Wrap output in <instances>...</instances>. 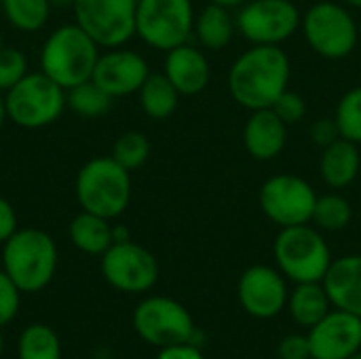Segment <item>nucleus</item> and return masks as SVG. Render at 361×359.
I'll list each match as a JSON object with an SVG mask.
<instances>
[{
    "instance_id": "obj_1",
    "label": "nucleus",
    "mask_w": 361,
    "mask_h": 359,
    "mask_svg": "<svg viewBox=\"0 0 361 359\" xmlns=\"http://www.w3.org/2000/svg\"><path fill=\"white\" fill-rule=\"evenodd\" d=\"M292 61L281 44H252L228 70L231 97L245 110L273 108L290 87Z\"/></svg>"
},
{
    "instance_id": "obj_2",
    "label": "nucleus",
    "mask_w": 361,
    "mask_h": 359,
    "mask_svg": "<svg viewBox=\"0 0 361 359\" xmlns=\"http://www.w3.org/2000/svg\"><path fill=\"white\" fill-rule=\"evenodd\" d=\"M2 271L19 292L44 290L57 269L55 241L40 229L15 231L2 248Z\"/></svg>"
},
{
    "instance_id": "obj_3",
    "label": "nucleus",
    "mask_w": 361,
    "mask_h": 359,
    "mask_svg": "<svg viewBox=\"0 0 361 359\" xmlns=\"http://www.w3.org/2000/svg\"><path fill=\"white\" fill-rule=\"evenodd\" d=\"M97 49L99 44L78 23L61 25L47 38L40 53V68L51 80L68 91L91 80L99 59Z\"/></svg>"
},
{
    "instance_id": "obj_4",
    "label": "nucleus",
    "mask_w": 361,
    "mask_h": 359,
    "mask_svg": "<svg viewBox=\"0 0 361 359\" xmlns=\"http://www.w3.org/2000/svg\"><path fill=\"white\" fill-rule=\"evenodd\" d=\"M300 32L311 51L330 61L349 57L361 38L351 8L336 0H319L311 4L302 13Z\"/></svg>"
},
{
    "instance_id": "obj_5",
    "label": "nucleus",
    "mask_w": 361,
    "mask_h": 359,
    "mask_svg": "<svg viewBox=\"0 0 361 359\" xmlns=\"http://www.w3.org/2000/svg\"><path fill=\"white\" fill-rule=\"evenodd\" d=\"M273 256L283 277L294 284L324 281L332 264L330 245L311 222L281 229L273 243Z\"/></svg>"
},
{
    "instance_id": "obj_6",
    "label": "nucleus",
    "mask_w": 361,
    "mask_h": 359,
    "mask_svg": "<svg viewBox=\"0 0 361 359\" xmlns=\"http://www.w3.org/2000/svg\"><path fill=\"white\" fill-rule=\"evenodd\" d=\"M131 171L112 157L91 159L76 176V199L82 212L106 220L118 218L131 201Z\"/></svg>"
},
{
    "instance_id": "obj_7",
    "label": "nucleus",
    "mask_w": 361,
    "mask_h": 359,
    "mask_svg": "<svg viewBox=\"0 0 361 359\" xmlns=\"http://www.w3.org/2000/svg\"><path fill=\"white\" fill-rule=\"evenodd\" d=\"M192 0H137L135 34L157 51H171L192 38Z\"/></svg>"
},
{
    "instance_id": "obj_8",
    "label": "nucleus",
    "mask_w": 361,
    "mask_h": 359,
    "mask_svg": "<svg viewBox=\"0 0 361 359\" xmlns=\"http://www.w3.org/2000/svg\"><path fill=\"white\" fill-rule=\"evenodd\" d=\"M6 116L23 127L38 129L57 121L66 108V89L51 80L44 72L25 74L4 97Z\"/></svg>"
},
{
    "instance_id": "obj_9",
    "label": "nucleus",
    "mask_w": 361,
    "mask_h": 359,
    "mask_svg": "<svg viewBox=\"0 0 361 359\" xmlns=\"http://www.w3.org/2000/svg\"><path fill=\"white\" fill-rule=\"evenodd\" d=\"M235 19L250 44H283L300 30L302 13L294 0H247Z\"/></svg>"
},
{
    "instance_id": "obj_10",
    "label": "nucleus",
    "mask_w": 361,
    "mask_h": 359,
    "mask_svg": "<svg viewBox=\"0 0 361 359\" xmlns=\"http://www.w3.org/2000/svg\"><path fill=\"white\" fill-rule=\"evenodd\" d=\"M315 188L300 176L277 174L271 176L258 193L262 214L279 229L309 224L317 203Z\"/></svg>"
},
{
    "instance_id": "obj_11",
    "label": "nucleus",
    "mask_w": 361,
    "mask_h": 359,
    "mask_svg": "<svg viewBox=\"0 0 361 359\" xmlns=\"http://www.w3.org/2000/svg\"><path fill=\"white\" fill-rule=\"evenodd\" d=\"M133 328L142 341L154 347L188 343L195 336V322L188 309L169 296H150L133 311Z\"/></svg>"
},
{
    "instance_id": "obj_12",
    "label": "nucleus",
    "mask_w": 361,
    "mask_h": 359,
    "mask_svg": "<svg viewBox=\"0 0 361 359\" xmlns=\"http://www.w3.org/2000/svg\"><path fill=\"white\" fill-rule=\"evenodd\" d=\"M76 23L106 49L123 47L135 36L137 0H74Z\"/></svg>"
},
{
    "instance_id": "obj_13",
    "label": "nucleus",
    "mask_w": 361,
    "mask_h": 359,
    "mask_svg": "<svg viewBox=\"0 0 361 359\" xmlns=\"http://www.w3.org/2000/svg\"><path fill=\"white\" fill-rule=\"evenodd\" d=\"M102 275L121 292L142 294L157 284L159 262L140 243L116 241L102 254Z\"/></svg>"
},
{
    "instance_id": "obj_14",
    "label": "nucleus",
    "mask_w": 361,
    "mask_h": 359,
    "mask_svg": "<svg viewBox=\"0 0 361 359\" xmlns=\"http://www.w3.org/2000/svg\"><path fill=\"white\" fill-rule=\"evenodd\" d=\"M237 296L247 315L256 320H273L288 305L290 292L279 269L269 264H254L239 277Z\"/></svg>"
},
{
    "instance_id": "obj_15",
    "label": "nucleus",
    "mask_w": 361,
    "mask_h": 359,
    "mask_svg": "<svg viewBox=\"0 0 361 359\" xmlns=\"http://www.w3.org/2000/svg\"><path fill=\"white\" fill-rule=\"evenodd\" d=\"M311 359H349L361 351V317L347 311H330L309 328Z\"/></svg>"
},
{
    "instance_id": "obj_16",
    "label": "nucleus",
    "mask_w": 361,
    "mask_h": 359,
    "mask_svg": "<svg viewBox=\"0 0 361 359\" xmlns=\"http://www.w3.org/2000/svg\"><path fill=\"white\" fill-rule=\"evenodd\" d=\"M148 74V61L140 53L116 47L99 55L91 80L102 87L110 97H125L137 93Z\"/></svg>"
},
{
    "instance_id": "obj_17",
    "label": "nucleus",
    "mask_w": 361,
    "mask_h": 359,
    "mask_svg": "<svg viewBox=\"0 0 361 359\" xmlns=\"http://www.w3.org/2000/svg\"><path fill=\"white\" fill-rule=\"evenodd\" d=\"M163 74L180 95H199L212 80V63L201 47L184 42L165 55Z\"/></svg>"
},
{
    "instance_id": "obj_18",
    "label": "nucleus",
    "mask_w": 361,
    "mask_h": 359,
    "mask_svg": "<svg viewBox=\"0 0 361 359\" xmlns=\"http://www.w3.org/2000/svg\"><path fill=\"white\" fill-rule=\"evenodd\" d=\"M288 144V125L275 114L273 108L252 110L243 127V146L256 161L277 159Z\"/></svg>"
},
{
    "instance_id": "obj_19",
    "label": "nucleus",
    "mask_w": 361,
    "mask_h": 359,
    "mask_svg": "<svg viewBox=\"0 0 361 359\" xmlns=\"http://www.w3.org/2000/svg\"><path fill=\"white\" fill-rule=\"evenodd\" d=\"M322 284L332 307L361 317V254L332 260Z\"/></svg>"
},
{
    "instance_id": "obj_20",
    "label": "nucleus",
    "mask_w": 361,
    "mask_h": 359,
    "mask_svg": "<svg viewBox=\"0 0 361 359\" xmlns=\"http://www.w3.org/2000/svg\"><path fill=\"white\" fill-rule=\"evenodd\" d=\"M319 176L326 186L341 190L351 186L361 176L360 144H353L345 138L322 148L319 157Z\"/></svg>"
},
{
    "instance_id": "obj_21",
    "label": "nucleus",
    "mask_w": 361,
    "mask_h": 359,
    "mask_svg": "<svg viewBox=\"0 0 361 359\" xmlns=\"http://www.w3.org/2000/svg\"><path fill=\"white\" fill-rule=\"evenodd\" d=\"M237 34V19L231 15V8L220 4H205L195 17L192 36L205 51L226 49Z\"/></svg>"
},
{
    "instance_id": "obj_22",
    "label": "nucleus",
    "mask_w": 361,
    "mask_h": 359,
    "mask_svg": "<svg viewBox=\"0 0 361 359\" xmlns=\"http://www.w3.org/2000/svg\"><path fill=\"white\" fill-rule=\"evenodd\" d=\"M288 307L292 320L302 328H313L330 313V298L322 281L296 284L288 296Z\"/></svg>"
},
{
    "instance_id": "obj_23",
    "label": "nucleus",
    "mask_w": 361,
    "mask_h": 359,
    "mask_svg": "<svg viewBox=\"0 0 361 359\" xmlns=\"http://www.w3.org/2000/svg\"><path fill=\"white\" fill-rule=\"evenodd\" d=\"M70 239L80 252L93 256H102L114 243L112 226L108 224V220L89 212L78 214L70 222Z\"/></svg>"
},
{
    "instance_id": "obj_24",
    "label": "nucleus",
    "mask_w": 361,
    "mask_h": 359,
    "mask_svg": "<svg viewBox=\"0 0 361 359\" xmlns=\"http://www.w3.org/2000/svg\"><path fill=\"white\" fill-rule=\"evenodd\" d=\"M137 93L144 114L154 121L169 118L180 102L178 89L171 85V80L165 74H148V78L144 80Z\"/></svg>"
},
{
    "instance_id": "obj_25",
    "label": "nucleus",
    "mask_w": 361,
    "mask_h": 359,
    "mask_svg": "<svg viewBox=\"0 0 361 359\" xmlns=\"http://www.w3.org/2000/svg\"><path fill=\"white\" fill-rule=\"evenodd\" d=\"M351 220H353V207L347 197H343L341 193H328L317 197L311 222L319 231L336 233L347 229Z\"/></svg>"
},
{
    "instance_id": "obj_26",
    "label": "nucleus",
    "mask_w": 361,
    "mask_h": 359,
    "mask_svg": "<svg viewBox=\"0 0 361 359\" xmlns=\"http://www.w3.org/2000/svg\"><path fill=\"white\" fill-rule=\"evenodd\" d=\"M17 353L19 359H61V343L53 328L32 324L21 332Z\"/></svg>"
},
{
    "instance_id": "obj_27",
    "label": "nucleus",
    "mask_w": 361,
    "mask_h": 359,
    "mask_svg": "<svg viewBox=\"0 0 361 359\" xmlns=\"http://www.w3.org/2000/svg\"><path fill=\"white\" fill-rule=\"evenodd\" d=\"M4 17L11 25L23 32H36L40 30L51 11L49 0H2Z\"/></svg>"
},
{
    "instance_id": "obj_28",
    "label": "nucleus",
    "mask_w": 361,
    "mask_h": 359,
    "mask_svg": "<svg viewBox=\"0 0 361 359\" xmlns=\"http://www.w3.org/2000/svg\"><path fill=\"white\" fill-rule=\"evenodd\" d=\"M112 99L102 87H97L93 80H85L66 93V106L74 110L80 116H99L110 110Z\"/></svg>"
},
{
    "instance_id": "obj_29",
    "label": "nucleus",
    "mask_w": 361,
    "mask_h": 359,
    "mask_svg": "<svg viewBox=\"0 0 361 359\" xmlns=\"http://www.w3.org/2000/svg\"><path fill=\"white\" fill-rule=\"evenodd\" d=\"M334 121L341 129V138L361 146V85L351 87L338 99Z\"/></svg>"
},
{
    "instance_id": "obj_30",
    "label": "nucleus",
    "mask_w": 361,
    "mask_h": 359,
    "mask_svg": "<svg viewBox=\"0 0 361 359\" xmlns=\"http://www.w3.org/2000/svg\"><path fill=\"white\" fill-rule=\"evenodd\" d=\"M150 157V142L140 131H127L123 133L114 146H112V159L123 165L127 171H133L142 167Z\"/></svg>"
},
{
    "instance_id": "obj_31",
    "label": "nucleus",
    "mask_w": 361,
    "mask_h": 359,
    "mask_svg": "<svg viewBox=\"0 0 361 359\" xmlns=\"http://www.w3.org/2000/svg\"><path fill=\"white\" fill-rule=\"evenodd\" d=\"M27 74V59L21 51L0 47V93L13 89Z\"/></svg>"
},
{
    "instance_id": "obj_32",
    "label": "nucleus",
    "mask_w": 361,
    "mask_h": 359,
    "mask_svg": "<svg viewBox=\"0 0 361 359\" xmlns=\"http://www.w3.org/2000/svg\"><path fill=\"white\" fill-rule=\"evenodd\" d=\"M273 110H275V114H277L288 127H290V125H298V123L305 121V116H307V99H305L300 93L286 89V91L277 97V102L273 104Z\"/></svg>"
},
{
    "instance_id": "obj_33",
    "label": "nucleus",
    "mask_w": 361,
    "mask_h": 359,
    "mask_svg": "<svg viewBox=\"0 0 361 359\" xmlns=\"http://www.w3.org/2000/svg\"><path fill=\"white\" fill-rule=\"evenodd\" d=\"M19 311V288L13 284V279L0 271V328L8 324Z\"/></svg>"
},
{
    "instance_id": "obj_34",
    "label": "nucleus",
    "mask_w": 361,
    "mask_h": 359,
    "mask_svg": "<svg viewBox=\"0 0 361 359\" xmlns=\"http://www.w3.org/2000/svg\"><path fill=\"white\" fill-rule=\"evenodd\" d=\"M309 138L319 148H326V146L334 144L336 140H341V129H338L334 116H322V118H317L311 125V129H309Z\"/></svg>"
},
{
    "instance_id": "obj_35",
    "label": "nucleus",
    "mask_w": 361,
    "mask_h": 359,
    "mask_svg": "<svg viewBox=\"0 0 361 359\" xmlns=\"http://www.w3.org/2000/svg\"><path fill=\"white\" fill-rule=\"evenodd\" d=\"M279 358L281 359H309L311 358V347H309V336L300 334H290L281 341L279 345Z\"/></svg>"
},
{
    "instance_id": "obj_36",
    "label": "nucleus",
    "mask_w": 361,
    "mask_h": 359,
    "mask_svg": "<svg viewBox=\"0 0 361 359\" xmlns=\"http://www.w3.org/2000/svg\"><path fill=\"white\" fill-rule=\"evenodd\" d=\"M157 359H203V353L199 351L197 345H192L188 341V343H178V345L163 347L159 351Z\"/></svg>"
},
{
    "instance_id": "obj_37",
    "label": "nucleus",
    "mask_w": 361,
    "mask_h": 359,
    "mask_svg": "<svg viewBox=\"0 0 361 359\" xmlns=\"http://www.w3.org/2000/svg\"><path fill=\"white\" fill-rule=\"evenodd\" d=\"M17 231V216L13 205L0 197V243H4Z\"/></svg>"
},
{
    "instance_id": "obj_38",
    "label": "nucleus",
    "mask_w": 361,
    "mask_h": 359,
    "mask_svg": "<svg viewBox=\"0 0 361 359\" xmlns=\"http://www.w3.org/2000/svg\"><path fill=\"white\" fill-rule=\"evenodd\" d=\"M209 2L220 4V6H226V8H239V6H243L247 0H209Z\"/></svg>"
},
{
    "instance_id": "obj_39",
    "label": "nucleus",
    "mask_w": 361,
    "mask_h": 359,
    "mask_svg": "<svg viewBox=\"0 0 361 359\" xmlns=\"http://www.w3.org/2000/svg\"><path fill=\"white\" fill-rule=\"evenodd\" d=\"M4 118H6V106H4V97L0 95V127L4 125Z\"/></svg>"
},
{
    "instance_id": "obj_40",
    "label": "nucleus",
    "mask_w": 361,
    "mask_h": 359,
    "mask_svg": "<svg viewBox=\"0 0 361 359\" xmlns=\"http://www.w3.org/2000/svg\"><path fill=\"white\" fill-rule=\"evenodd\" d=\"M51 6H66V4H74V0H49Z\"/></svg>"
},
{
    "instance_id": "obj_41",
    "label": "nucleus",
    "mask_w": 361,
    "mask_h": 359,
    "mask_svg": "<svg viewBox=\"0 0 361 359\" xmlns=\"http://www.w3.org/2000/svg\"><path fill=\"white\" fill-rule=\"evenodd\" d=\"M349 8H360L361 11V0H343Z\"/></svg>"
},
{
    "instance_id": "obj_42",
    "label": "nucleus",
    "mask_w": 361,
    "mask_h": 359,
    "mask_svg": "<svg viewBox=\"0 0 361 359\" xmlns=\"http://www.w3.org/2000/svg\"><path fill=\"white\" fill-rule=\"evenodd\" d=\"M2 349H4V341H2V334H0V355H2Z\"/></svg>"
},
{
    "instance_id": "obj_43",
    "label": "nucleus",
    "mask_w": 361,
    "mask_h": 359,
    "mask_svg": "<svg viewBox=\"0 0 361 359\" xmlns=\"http://www.w3.org/2000/svg\"><path fill=\"white\" fill-rule=\"evenodd\" d=\"M349 359H361V351H360V353H355L353 358H349Z\"/></svg>"
},
{
    "instance_id": "obj_44",
    "label": "nucleus",
    "mask_w": 361,
    "mask_h": 359,
    "mask_svg": "<svg viewBox=\"0 0 361 359\" xmlns=\"http://www.w3.org/2000/svg\"><path fill=\"white\" fill-rule=\"evenodd\" d=\"M357 25H360V36H361V19H360V21H357Z\"/></svg>"
}]
</instances>
